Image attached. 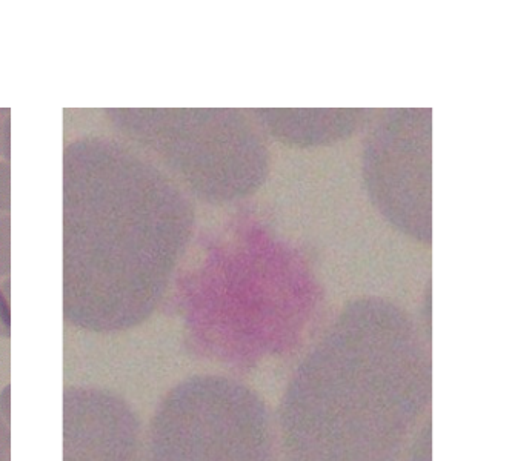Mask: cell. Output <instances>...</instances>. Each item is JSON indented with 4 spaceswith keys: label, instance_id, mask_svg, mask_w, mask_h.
I'll list each match as a JSON object with an SVG mask.
<instances>
[{
    "label": "cell",
    "instance_id": "5",
    "mask_svg": "<svg viewBox=\"0 0 512 461\" xmlns=\"http://www.w3.org/2000/svg\"><path fill=\"white\" fill-rule=\"evenodd\" d=\"M5 140H2V142L7 145V150H5V157H7V160H10V119H7V122H5Z\"/></svg>",
    "mask_w": 512,
    "mask_h": 461
},
{
    "label": "cell",
    "instance_id": "2",
    "mask_svg": "<svg viewBox=\"0 0 512 461\" xmlns=\"http://www.w3.org/2000/svg\"><path fill=\"white\" fill-rule=\"evenodd\" d=\"M11 335V309H10V280L5 286L0 283V337L10 339Z\"/></svg>",
    "mask_w": 512,
    "mask_h": 461
},
{
    "label": "cell",
    "instance_id": "3",
    "mask_svg": "<svg viewBox=\"0 0 512 461\" xmlns=\"http://www.w3.org/2000/svg\"><path fill=\"white\" fill-rule=\"evenodd\" d=\"M11 203L10 163L0 162V213L8 211Z\"/></svg>",
    "mask_w": 512,
    "mask_h": 461
},
{
    "label": "cell",
    "instance_id": "4",
    "mask_svg": "<svg viewBox=\"0 0 512 461\" xmlns=\"http://www.w3.org/2000/svg\"><path fill=\"white\" fill-rule=\"evenodd\" d=\"M11 460L10 425L5 422V417L0 412V461Z\"/></svg>",
    "mask_w": 512,
    "mask_h": 461
},
{
    "label": "cell",
    "instance_id": "1",
    "mask_svg": "<svg viewBox=\"0 0 512 461\" xmlns=\"http://www.w3.org/2000/svg\"><path fill=\"white\" fill-rule=\"evenodd\" d=\"M11 271V220L0 216V276H10Z\"/></svg>",
    "mask_w": 512,
    "mask_h": 461
},
{
    "label": "cell",
    "instance_id": "6",
    "mask_svg": "<svg viewBox=\"0 0 512 461\" xmlns=\"http://www.w3.org/2000/svg\"><path fill=\"white\" fill-rule=\"evenodd\" d=\"M0 148H2V123H0Z\"/></svg>",
    "mask_w": 512,
    "mask_h": 461
}]
</instances>
